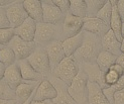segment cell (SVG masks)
I'll return each mask as SVG.
<instances>
[{"mask_svg":"<svg viewBox=\"0 0 124 104\" xmlns=\"http://www.w3.org/2000/svg\"><path fill=\"white\" fill-rule=\"evenodd\" d=\"M124 88V75L122 77H120V79L117 81L114 85L112 86H109L107 88L103 89V92L106 96V98L109 100V102L111 104H113V97H114V94L116 92H118L119 90L123 89Z\"/></svg>","mask_w":124,"mask_h":104,"instance_id":"83f0119b","label":"cell"},{"mask_svg":"<svg viewBox=\"0 0 124 104\" xmlns=\"http://www.w3.org/2000/svg\"><path fill=\"white\" fill-rule=\"evenodd\" d=\"M54 40L63 41L62 24H51L45 22L36 23V32L33 40L36 45L45 47Z\"/></svg>","mask_w":124,"mask_h":104,"instance_id":"7a4b0ae2","label":"cell"},{"mask_svg":"<svg viewBox=\"0 0 124 104\" xmlns=\"http://www.w3.org/2000/svg\"><path fill=\"white\" fill-rule=\"evenodd\" d=\"M85 1L87 5L86 18H95L100 9L106 4L107 0H85Z\"/></svg>","mask_w":124,"mask_h":104,"instance_id":"484cf974","label":"cell"},{"mask_svg":"<svg viewBox=\"0 0 124 104\" xmlns=\"http://www.w3.org/2000/svg\"><path fill=\"white\" fill-rule=\"evenodd\" d=\"M35 90H36V89H35ZM34 92H35V91H34ZM34 92H33V94H32L31 96H30V97H29V98H28L27 100H25L24 102H22L21 104H31V101L33 100V95H34Z\"/></svg>","mask_w":124,"mask_h":104,"instance_id":"60d3db41","label":"cell"},{"mask_svg":"<svg viewBox=\"0 0 124 104\" xmlns=\"http://www.w3.org/2000/svg\"><path fill=\"white\" fill-rule=\"evenodd\" d=\"M117 9H118L119 15L122 20V36L124 38V0H118L116 3Z\"/></svg>","mask_w":124,"mask_h":104,"instance_id":"836d02e7","label":"cell"},{"mask_svg":"<svg viewBox=\"0 0 124 104\" xmlns=\"http://www.w3.org/2000/svg\"><path fill=\"white\" fill-rule=\"evenodd\" d=\"M31 104H54L53 100H45V101H31Z\"/></svg>","mask_w":124,"mask_h":104,"instance_id":"ab89813d","label":"cell"},{"mask_svg":"<svg viewBox=\"0 0 124 104\" xmlns=\"http://www.w3.org/2000/svg\"><path fill=\"white\" fill-rule=\"evenodd\" d=\"M42 22L51 24H63L65 14L61 11L53 0H42Z\"/></svg>","mask_w":124,"mask_h":104,"instance_id":"ba28073f","label":"cell"},{"mask_svg":"<svg viewBox=\"0 0 124 104\" xmlns=\"http://www.w3.org/2000/svg\"><path fill=\"white\" fill-rule=\"evenodd\" d=\"M102 51L101 38L96 34L84 32V40L81 48L74 54L73 58L79 66L84 64H94L98 55Z\"/></svg>","mask_w":124,"mask_h":104,"instance_id":"6da1fadb","label":"cell"},{"mask_svg":"<svg viewBox=\"0 0 124 104\" xmlns=\"http://www.w3.org/2000/svg\"><path fill=\"white\" fill-rule=\"evenodd\" d=\"M10 23L6 14V8L0 6V29L1 28H9Z\"/></svg>","mask_w":124,"mask_h":104,"instance_id":"1f68e13d","label":"cell"},{"mask_svg":"<svg viewBox=\"0 0 124 104\" xmlns=\"http://www.w3.org/2000/svg\"><path fill=\"white\" fill-rule=\"evenodd\" d=\"M3 80L6 82V84H7L12 90H15L23 82V79L21 77L17 63L6 68Z\"/></svg>","mask_w":124,"mask_h":104,"instance_id":"ac0fdd59","label":"cell"},{"mask_svg":"<svg viewBox=\"0 0 124 104\" xmlns=\"http://www.w3.org/2000/svg\"><path fill=\"white\" fill-rule=\"evenodd\" d=\"M123 75H124V70H123L122 67L117 63L114 64L106 73H105L104 82H105L106 87L114 85L120 79V77H122Z\"/></svg>","mask_w":124,"mask_h":104,"instance_id":"cb8c5ba5","label":"cell"},{"mask_svg":"<svg viewBox=\"0 0 124 104\" xmlns=\"http://www.w3.org/2000/svg\"><path fill=\"white\" fill-rule=\"evenodd\" d=\"M5 8H6V14H7L8 20L10 23V27L13 29L21 25L28 18V15L23 6V1L16 0V1L11 3Z\"/></svg>","mask_w":124,"mask_h":104,"instance_id":"8992f818","label":"cell"},{"mask_svg":"<svg viewBox=\"0 0 124 104\" xmlns=\"http://www.w3.org/2000/svg\"><path fill=\"white\" fill-rule=\"evenodd\" d=\"M101 42H102V50L103 51L109 52L117 57H119L122 55L121 41L117 40V38L111 29L101 39Z\"/></svg>","mask_w":124,"mask_h":104,"instance_id":"2e32d148","label":"cell"},{"mask_svg":"<svg viewBox=\"0 0 124 104\" xmlns=\"http://www.w3.org/2000/svg\"><path fill=\"white\" fill-rule=\"evenodd\" d=\"M16 62L17 61L15 58V55L9 47L6 46L5 48H3L2 50L0 51V63H2L6 68L15 64Z\"/></svg>","mask_w":124,"mask_h":104,"instance_id":"4316f807","label":"cell"},{"mask_svg":"<svg viewBox=\"0 0 124 104\" xmlns=\"http://www.w3.org/2000/svg\"><path fill=\"white\" fill-rule=\"evenodd\" d=\"M83 18L76 17L71 13H67L65 15L63 24H62V27H63V40L72 38V36H75L81 32L83 29Z\"/></svg>","mask_w":124,"mask_h":104,"instance_id":"9c48e42d","label":"cell"},{"mask_svg":"<svg viewBox=\"0 0 124 104\" xmlns=\"http://www.w3.org/2000/svg\"><path fill=\"white\" fill-rule=\"evenodd\" d=\"M40 82H33V81H23L19 86H18L15 90V95L17 101H19L20 103L24 102L27 100L30 96L33 94L35 89L38 88L39 84Z\"/></svg>","mask_w":124,"mask_h":104,"instance_id":"ffe728a7","label":"cell"},{"mask_svg":"<svg viewBox=\"0 0 124 104\" xmlns=\"http://www.w3.org/2000/svg\"><path fill=\"white\" fill-rule=\"evenodd\" d=\"M82 30L86 32L96 34L102 39L110 30V26L96 17L95 18H85Z\"/></svg>","mask_w":124,"mask_h":104,"instance_id":"4fadbf2b","label":"cell"},{"mask_svg":"<svg viewBox=\"0 0 124 104\" xmlns=\"http://www.w3.org/2000/svg\"><path fill=\"white\" fill-rule=\"evenodd\" d=\"M80 70V66L73 57H66L52 71V75L70 86Z\"/></svg>","mask_w":124,"mask_h":104,"instance_id":"277c9868","label":"cell"},{"mask_svg":"<svg viewBox=\"0 0 124 104\" xmlns=\"http://www.w3.org/2000/svg\"><path fill=\"white\" fill-rule=\"evenodd\" d=\"M113 104H124V88L114 94Z\"/></svg>","mask_w":124,"mask_h":104,"instance_id":"e575fe53","label":"cell"},{"mask_svg":"<svg viewBox=\"0 0 124 104\" xmlns=\"http://www.w3.org/2000/svg\"><path fill=\"white\" fill-rule=\"evenodd\" d=\"M121 51H122V54H124V38H123L122 42H121Z\"/></svg>","mask_w":124,"mask_h":104,"instance_id":"b9f144b4","label":"cell"},{"mask_svg":"<svg viewBox=\"0 0 124 104\" xmlns=\"http://www.w3.org/2000/svg\"><path fill=\"white\" fill-rule=\"evenodd\" d=\"M14 35L13 28H1L0 29V45L7 46Z\"/></svg>","mask_w":124,"mask_h":104,"instance_id":"4dcf8cb0","label":"cell"},{"mask_svg":"<svg viewBox=\"0 0 124 104\" xmlns=\"http://www.w3.org/2000/svg\"><path fill=\"white\" fill-rule=\"evenodd\" d=\"M117 58L118 57L115 55L102 50L96 59V64L99 67V69L101 70V72L105 74L114 64H116Z\"/></svg>","mask_w":124,"mask_h":104,"instance_id":"603a6c76","label":"cell"},{"mask_svg":"<svg viewBox=\"0 0 124 104\" xmlns=\"http://www.w3.org/2000/svg\"><path fill=\"white\" fill-rule=\"evenodd\" d=\"M54 5H57L61 11L66 15L70 10V0H53Z\"/></svg>","mask_w":124,"mask_h":104,"instance_id":"d6a6232c","label":"cell"},{"mask_svg":"<svg viewBox=\"0 0 124 104\" xmlns=\"http://www.w3.org/2000/svg\"><path fill=\"white\" fill-rule=\"evenodd\" d=\"M17 100H7V99H0V104H16Z\"/></svg>","mask_w":124,"mask_h":104,"instance_id":"f35d334b","label":"cell"},{"mask_svg":"<svg viewBox=\"0 0 124 104\" xmlns=\"http://www.w3.org/2000/svg\"><path fill=\"white\" fill-rule=\"evenodd\" d=\"M27 61L32 68L45 79L52 75L51 65H49L48 57L45 47L36 45L32 54L27 58Z\"/></svg>","mask_w":124,"mask_h":104,"instance_id":"5b68a950","label":"cell"},{"mask_svg":"<svg viewBox=\"0 0 124 104\" xmlns=\"http://www.w3.org/2000/svg\"><path fill=\"white\" fill-rule=\"evenodd\" d=\"M5 47H6V46H3V45H0V51H1V50H2V48H5Z\"/></svg>","mask_w":124,"mask_h":104,"instance_id":"7bdbcfd3","label":"cell"},{"mask_svg":"<svg viewBox=\"0 0 124 104\" xmlns=\"http://www.w3.org/2000/svg\"><path fill=\"white\" fill-rule=\"evenodd\" d=\"M58 93L55 90L54 86L52 84V82L47 80V79H43V80L39 84L38 88H36L33 100L34 101H45V100H54L57 97Z\"/></svg>","mask_w":124,"mask_h":104,"instance_id":"7c38bea8","label":"cell"},{"mask_svg":"<svg viewBox=\"0 0 124 104\" xmlns=\"http://www.w3.org/2000/svg\"><path fill=\"white\" fill-rule=\"evenodd\" d=\"M111 4H112V15H111L110 20V29L113 32L115 36L119 41L122 42L123 36H122V20L119 15L118 9H117V0H110Z\"/></svg>","mask_w":124,"mask_h":104,"instance_id":"7402d4cb","label":"cell"},{"mask_svg":"<svg viewBox=\"0 0 124 104\" xmlns=\"http://www.w3.org/2000/svg\"><path fill=\"white\" fill-rule=\"evenodd\" d=\"M23 6L29 18L36 23L42 22V6L39 0H24Z\"/></svg>","mask_w":124,"mask_h":104,"instance_id":"44dd1931","label":"cell"},{"mask_svg":"<svg viewBox=\"0 0 124 104\" xmlns=\"http://www.w3.org/2000/svg\"><path fill=\"white\" fill-rule=\"evenodd\" d=\"M116 63L118 64V65H120L122 68H123V70H124V54H122L121 56H119L118 58H117Z\"/></svg>","mask_w":124,"mask_h":104,"instance_id":"8d00e7d4","label":"cell"},{"mask_svg":"<svg viewBox=\"0 0 124 104\" xmlns=\"http://www.w3.org/2000/svg\"><path fill=\"white\" fill-rule=\"evenodd\" d=\"M0 99L17 100L14 90H12L4 80L0 81Z\"/></svg>","mask_w":124,"mask_h":104,"instance_id":"f546056e","label":"cell"},{"mask_svg":"<svg viewBox=\"0 0 124 104\" xmlns=\"http://www.w3.org/2000/svg\"><path fill=\"white\" fill-rule=\"evenodd\" d=\"M14 1H11V0H0V6L1 7H7L8 5H10Z\"/></svg>","mask_w":124,"mask_h":104,"instance_id":"74e56055","label":"cell"},{"mask_svg":"<svg viewBox=\"0 0 124 104\" xmlns=\"http://www.w3.org/2000/svg\"><path fill=\"white\" fill-rule=\"evenodd\" d=\"M5 70H6V67L2 63H0V81L3 80L4 74H5Z\"/></svg>","mask_w":124,"mask_h":104,"instance_id":"d590c367","label":"cell"},{"mask_svg":"<svg viewBox=\"0 0 124 104\" xmlns=\"http://www.w3.org/2000/svg\"><path fill=\"white\" fill-rule=\"evenodd\" d=\"M111 15H112V4H111L110 0H107L106 4L100 9V11L97 13L96 18L102 20L104 23L110 26V20H111Z\"/></svg>","mask_w":124,"mask_h":104,"instance_id":"f1b7e54d","label":"cell"},{"mask_svg":"<svg viewBox=\"0 0 124 104\" xmlns=\"http://www.w3.org/2000/svg\"><path fill=\"white\" fill-rule=\"evenodd\" d=\"M47 80H49L52 82V84L54 86L55 90H57V97L53 100L54 104H77L75 102L71 95L69 94V91H68V85L66 83H64L60 79L54 77L53 75H49L47 78Z\"/></svg>","mask_w":124,"mask_h":104,"instance_id":"30bf717a","label":"cell"},{"mask_svg":"<svg viewBox=\"0 0 124 104\" xmlns=\"http://www.w3.org/2000/svg\"><path fill=\"white\" fill-rule=\"evenodd\" d=\"M17 66L19 68L21 77L23 79V81H33V82H41L43 78L41 75H39L36 72L31 65L29 64L27 59H23L20 61H17Z\"/></svg>","mask_w":124,"mask_h":104,"instance_id":"e0dca14e","label":"cell"},{"mask_svg":"<svg viewBox=\"0 0 124 104\" xmlns=\"http://www.w3.org/2000/svg\"><path fill=\"white\" fill-rule=\"evenodd\" d=\"M45 48L48 57L51 69L53 71L66 58V54L63 48V44H62L61 40H54L45 46Z\"/></svg>","mask_w":124,"mask_h":104,"instance_id":"8fae6325","label":"cell"},{"mask_svg":"<svg viewBox=\"0 0 124 104\" xmlns=\"http://www.w3.org/2000/svg\"><path fill=\"white\" fill-rule=\"evenodd\" d=\"M12 51H13L16 61H20L23 59H27L30 55L32 54L34 48L36 47V44L34 41H26L14 35L12 40L7 45Z\"/></svg>","mask_w":124,"mask_h":104,"instance_id":"52a82bcc","label":"cell"},{"mask_svg":"<svg viewBox=\"0 0 124 104\" xmlns=\"http://www.w3.org/2000/svg\"><path fill=\"white\" fill-rule=\"evenodd\" d=\"M88 104H111L102 87L96 82H88Z\"/></svg>","mask_w":124,"mask_h":104,"instance_id":"9a60e30c","label":"cell"},{"mask_svg":"<svg viewBox=\"0 0 124 104\" xmlns=\"http://www.w3.org/2000/svg\"><path fill=\"white\" fill-rule=\"evenodd\" d=\"M84 40V32L82 30L80 33H78L75 36L66 39L62 41L63 44V48L66 54V57H73L80 48H81Z\"/></svg>","mask_w":124,"mask_h":104,"instance_id":"d6986e66","label":"cell"},{"mask_svg":"<svg viewBox=\"0 0 124 104\" xmlns=\"http://www.w3.org/2000/svg\"><path fill=\"white\" fill-rule=\"evenodd\" d=\"M88 82L89 78L87 73L80 68L77 76L74 78L68 91L77 104H88Z\"/></svg>","mask_w":124,"mask_h":104,"instance_id":"3957f363","label":"cell"},{"mask_svg":"<svg viewBox=\"0 0 124 104\" xmlns=\"http://www.w3.org/2000/svg\"><path fill=\"white\" fill-rule=\"evenodd\" d=\"M36 32V22L31 18H27L21 25L14 28V34L26 41H33Z\"/></svg>","mask_w":124,"mask_h":104,"instance_id":"5bb4252c","label":"cell"},{"mask_svg":"<svg viewBox=\"0 0 124 104\" xmlns=\"http://www.w3.org/2000/svg\"><path fill=\"white\" fill-rule=\"evenodd\" d=\"M69 13L72 15L85 18L87 17V5L85 0H70V10Z\"/></svg>","mask_w":124,"mask_h":104,"instance_id":"d4e9b609","label":"cell"}]
</instances>
